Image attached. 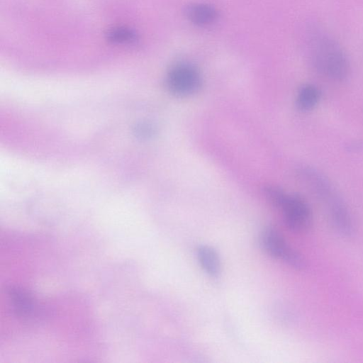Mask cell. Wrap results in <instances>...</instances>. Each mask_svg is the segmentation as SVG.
I'll use <instances>...</instances> for the list:
<instances>
[{"label": "cell", "mask_w": 363, "mask_h": 363, "mask_svg": "<svg viewBox=\"0 0 363 363\" xmlns=\"http://www.w3.org/2000/svg\"><path fill=\"white\" fill-rule=\"evenodd\" d=\"M297 173L306 187L325 205L336 230L343 236H351L354 231L351 213L331 181L323 172L308 165L301 166Z\"/></svg>", "instance_id": "1"}, {"label": "cell", "mask_w": 363, "mask_h": 363, "mask_svg": "<svg viewBox=\"0 0 363 363\" xmlns=\"http://www.w3.org/2000/svg\"><path fill=\"white\" fill-rule=\"evenodd\" d=\"M308 57L313 69L335 82L345 81L350 72L349 59L340 45L330 35L315 29L308 40Z\"/></svg>", "instance_id": "2"}, {"label": "cell", "mask_w": 363, "mask_h": 363, "mask_svg": "<svg viewBox=\"0 0 363 363\" xmlns=\"http://www.w3.org/2000/svg\"><path fill=\"white\" fill-rule=\"evenodd\" d=\"M267 194L271 202L281 208L284 222L291 230L305 232L311 226L312 211L303 197L297 194H287L274 187H269Z\"/></svg>", "instance_id": "3"}, {"label": "cell", "mask_w": 363, "mask_h": 363, "mask_svg": "<svg viewBox=\"0 0 363 363\" xmlns=\"http://www.w3.org/2000/svg\"><path fill=\"white\" fill-rule=\"evenodd\" d=\"M261 245L270 256L283 260L294 269H303L306 267L302 256L291 248L281 235L272 228H267L262 233Z\"/></svg>", "instance_id": "4"}, {"label": "cell", "mask_w": 363, "mask_h": 363, "mask_svg": "<svg viewBox=\"0 0 363 363\" xmlns=\"http://www.w3.org/2000/svg\"><path fill=\"white\" fill-rule=\"evenodd\" d=\"M201 82L197 68L186 62L179 63L171 68L167 74L169 89L178 96H187L196 92Z\"/></svg>", "instance_id": "5"}, {"label": "cell", "mask_w": 363, "mask_h": 363, "mask_svg": "<svg viewBox=\"0 0 363 363\" xmlns=\"http://www.w3.org/2000/svg\"><path fill=\"white\" fill-rule=\"evenodd\" d=\"M9 296L14 312L18 316L29 319L37 312V304L30 293L19 287H11Z\"/></svg>", "instance_id": "6"}, {"label": "cell", "mask_w": 363, "mask_h": 363, "mask_svg": "<svg viewBox=\"0 0 363 363\" xmlns=\"http://www.w3.org/2000/svg\"><path fill=\"white\" fill-rule=\"evenodd\" d=\"M186 15L194 25L208 27L214 24L218 18L217 10L207 4L196 3L187 6Z\"/></svg>", "instance_id": "7"}, {"label": "cell", "mask_w": 363, "mask_h": 363, "mask_svg": "<svg viewBox=\"0 0 363 363\" xmlns=\"http://www.w3.org/2000/svg\"><path fill=\"white\" fill-rule=\"evenodd\" d=\"M320 98L321 91L316 85L306 84L298 89L296 104L300 111H309L316 107Z\"/></svg>", "instance_id": "8"}, {"label": "cell", "mask_w": 363, "mask_h": 363, "mask_svg": "<svg viewBox=\"0 0 363 363\" xmlns=\"http://www.w3.org/2000/svg\"><path fill=\"white\" fill-rule=\"evenodd\" d=\"M197 258L203 269L211 277H216L220 271V262L216 251L206 245L197 249Z\"/></svg>", "instance_id": "9"}, {"label": "cell", "mask_w": 363, "mask_h": 363, "mask_svg": "<svg viewBox=\"0 0 363 363\" xmlns=\"http://www.w3.org/2000/svg\"><path fill=\"white\" fill-rule=\"evenodd\" d=\"M108 41L121 45H133L137 43V33L128 28L116 27L110 29L106 34Z\"/></svg>", "instance_id": "10"}]
</instances>
